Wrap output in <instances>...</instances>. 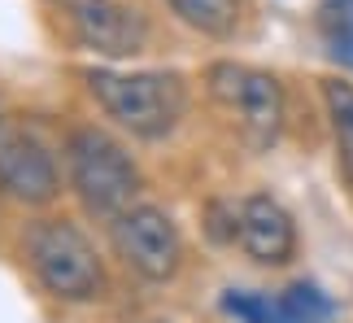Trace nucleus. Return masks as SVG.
<instances>
[{
    "mask_svg": "<svg viewBox=\"0 0 353 323\" xmlns=\"http://www.w3.org/2000/svg\"><path fill=\"white\" fill-rule=\"evenodd\" d=\"M323 105L332 118V136H336V162L341 175L353 184V84L341 79H323Z\"/></svg>",
    "mask_w": 353,
    "mask_h": 323,
    "instance_id": "11",
    "label": "nucleus"
},
{
    "mask_svg": "<svg viewBox=\"0 0 353 323\" xmlns=\"http://www.w3.org/2000/svg\"><path fill=\"white\" fill-rule=\"evenodd\" d=\"M174 18L210 39H232L240 26V0H166Z\"/></svg>",
    "mask_w": 353,
    "mask_h": 323,
    "instance_id": "10",
    "label": "nucleus"
},
{
    "mask_svg": "<svg viewBox=\"0 0 353 323\" xmlns=\"http://www.w3.org/2000/svg\"><path fill=\"white\" fill-rule=\"evenodd\" d=\"M205 88L236 118V127H240L249 149L266 153L283 136L288 101H283V84L275 75L257 70V66H240V61H214L205 70Z\"/></svg>",
    "mask_w": 353,
    "mask_h": 323,
    "instance_id": "4",
    "label": "nucleus"
},
{
    "mask_svg": "<svg viewBox=\"0 0 353 323\" xmlns=\"http://www.w3.org/2000/svg\"><path fill=\"white\" fill-rule=\"evenodd\" d=\"M79 48L101 57H135L148 44V18L127 0H74L65 5Z\"/></svg>",
    "mask_w": 353,
    "mask_h": 323,
    "instance_id": "7",
    "label": "nucleus"
},
{
    "mask_svg": "<svg viewBox=\"0 0 353 323\" xmlns=\"http://www.w3.org/2000/svg\"><path fill=\"white\" fill-rule=\"evenodd\" d=\"M110 236H114L118 258L127 262L135 275L153 280V284L174 280V271H179V262H183V236L161 206L122 210L110 223Z\"/></svg>",
    "mask_w": 353,
    "mask_h": 323,
    "instance_id": "5",
    "label": "nucleus"
},
{
    "mask_svg": "<svg viewBox=\"0 0 353 323\" xmlns=\"http://www.w3.org/2000/svg\"><path fill=\"white\" fill-rule=\"evenodd\" d=\"M0 193L18 206H48L61 193V170L48 144L26 123L0 114Z\"/></svg>",
    "mask_w": 353,
    "mask_h": 323,
    "instance_id": "6",
    "label": "nucleus"
},
{
    "mask_svg": "<svg viewBox=\"0 0 353 323\" xmlns=\"http://www.w3.org/2000/svg\"><path fill=\"white\" fill-rule=\"evenodd\" d=\"M92 101L122 131L166 140L188 114V84L174 70H83Z\"/></svg>",
    "mask_w": 353,
    "mask_h": 323,
    "instance_id": "1",
    "label": "nucleus"
},
{
    "mask_svg": "<svg viewBox=\"0 0 353 323\" xmlns=\"http://www.w3.org/2000/svg\"><path fill=\"white\" fill-rule=\"evenodd\" d=\"M57 5H74V0H57Z\"/></svg>",
    "mask_w": 353,
    "mask_h": 323,
    "instance_id": "13",
    "label": "nucleus"
},
{
    "mask_svg": "<svg viewBox=\"0 0 353 323\" xmlns=\"http://www.w3.org/2000/svg\"><path fill=\"white\" fill-rule=\"evenodd\" d=\"M240 249L262 266H283L296 253V223L275 197L253 193L240 201Z\"/></svg>",
    "mask_w": 353,
    "mask_h": 323,
    "instance_id": "9",
    "label": "nucleus"
},
{
    "mask_svg": "<svg viewBox=\"0 0 353 323\" xmlns=\"http://www.w3.org/2000/svg\"><path fill=\"white\" fill-rule=\"evenodd\" d=\"M319 26H323V44H327V52L353 70V0H323Z\"/></svg>",
    "mask_w": 353,
    "mask_h": 323,
    "instance_id": "12",
    "label": "nucleus"
},
{
    "mask_svg": "<svg viewBox=\"0 0 353 323\" xmlns=\"http://www.w3.org/2000/svg\"><path fill=\"white\" fill-rule=\"evenodd\" d=\"M65 170H70V188L83 201V210L110 223L135 206L144 188L135 157L101 127H74L65 136Z\"/></svg>",
    "mask_w": 353,
    "mask_h": 323,
    "instance_id": "2",
    "label": "nucleus"
},
{
    "mask_svg": "<svg viewBox=\"0 0 353 323\" xmlns=\"http://www.w3.org/2000/svg\"><path fill=\"white\" fill-rule=\"evenodd\" d=\"M26 262L57 302H97L105 293V266L88 232L70 219H39L26 232Z\"/></svg>",
    "mask_w": 353,
    "mask_h": 323,
    "instance_id": "3",
    "label": "nucleus"
},
{
    "mask_svg": "<svg viewBox=\"0 0 353 323\" xmlns=\"http://www.w3.org/2000/svg\"><path fill=\"white\" fill-rule=\"evenodd\" d=\"M157 323H161V319H157Z\"/></svg>",
    "mask_w": 353,
    "mask_h": 323,
    "instance_id": "14",
    "label": "nucleus"
},
{
    "mask_svg": "<svg viewBox=\"0 0 353 323\" xmlns=\"http://www.w3.org/2000/svg\"><path fill=\"white\" fill-rule=\"evenodd\" d=\"M223 315L236 323H332L336 306L319 284L296 280L283 293H249V288H227L223 293Z\"/></svg>",
    "mask_w": 353,
    "mask_h": 323,
    "instance_id": "8",
    "label": "nucleus"
}]
</instances>
